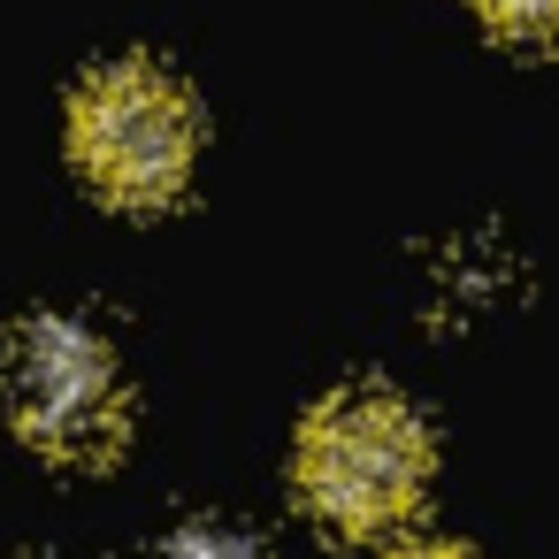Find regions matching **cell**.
<instances>
[{"label": "cell", "instance_id": "cell-1", "mask_svg": "<svg viewBox=\"0 0 559 559\" xmlns=\"http://www.w3.org/2000/svg\"><path fill=\"white\" fill-rule=\"evenodd\" d=\"M421 483H429V429L391 391H345L299 437V498L345 536L406 521Z\"/></svg>", "mask_w": 559, "mask_h": 559}, {"label": "cell", "instance_id": "cell-2", "mask_svg": "<svg viewBox=\"0 0 559 559\" xmlns=\"http://www.w3.org/2000/svg\"><path fill=\"white\" fill-rule=\"evenodd\" d=\"M70 139H78V162L85 177L123 200V207H162L185 192L192 177V146H200V123H192V100L169 70L154 62H123V70H100L85 93H78V116H70Z\"/></svg>", "mask_w": 559, "mask_h": 559}, {"label": "cell", "instance_id": "cell-3", "mask_svg": "<svg viewBox=\"0 0 559 559\" xmlns=\"http://www.w3.org/2000/svg\"><path fill=\"white\" fill-rule=\"evenodd\" d=\"M9 406L24 421V437L55 460H108L123 444V368L70 314L24 322L16 368H9Z\"/></svg>", "mask_w": 559, "mask_h": 559}, {"label": "cell", "instance_id": "cell-4", "mask_svg": "<svg viewBox=\"0 0 559 559\" xmlns=\"http://www.w3.org/2000/svg\"><path fill=\"white\" fill-rule=\"evenodd\" d=\"M475 9L513 39H551L559 32V0H475Z\"/></svg>", "mask_w": 559, "mask_h": 559}, {"label": "cell", "instance_id": "cell-5", "mask_svg": "<svg viewBox=\"0 0 559 559\" xmlns=\"http://www.w3.org/2000/svg\"><path fill=\"white\" fill-rule=\"evenodd\" d=\"M154 559H253V544L230 536V528H185V536H169Z\"/></svg>", "mask_w": 559, "mask_h": 559}, {"label": "cell", "instance_id": "cell-6", "mask_svg": "<svg viewBox=\"0 0 559 559\" xmlns=\"http://www.w3.org/2000/svg\"><path fill=\"white\" fill-rule=\"evenodd\" d=\"M391 559H467V551H452V544H406V551H391Z\"/></svg>", "mask_w": 559, "mask_h": 559}]
</instances>
